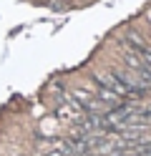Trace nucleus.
Returning <instances> with one entry per match:
<instances>
[{"label": "nucleus", "mask_w": 151, "mask_h": 156, "mask_svg": "<svg viewBox=\"0 0 151 156\" xmlns=\"http://www.w3.org/2000/svg\"><path fill=\"white\" fill-rule=\"evenodd\" d=\"M43 156H76V154H73V146L68 141H56L53 146H48L43 151Z\"/></svg>", "instance_id": "nucleus-1"}]
</instances>
